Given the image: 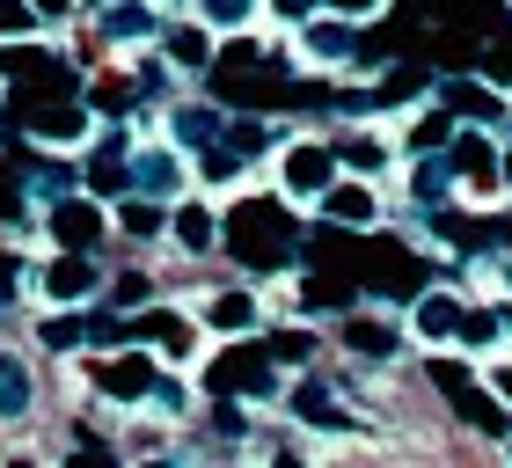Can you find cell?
<instances>
[{"instance_id": "cell-1", "label": "cell", "mask_w": 512, "mask_h": 468, "mask_svg": "<svg viewBox=\"0 0 512 468\" xmlns=\"http://www.w3.org/2000/svg\"><path fill=\"white\" fill-rule=\"evenodd\" d=\"M227 256H242L249 271H278L293 256V220L278 213L271 198H249V205H235V220H227Z\"/></svg>"}, {"instance_id": "cell-2", "label": "cell", "mask_w": 512, "mask_h": 468, "mask_svg": "<svg viewBox=\"0 0 512 468\" xmlns=\"http://www.w3.org/2000/svg\"><path fill=\"white\" fill-rule=\"evenodd\" d=\"M337 183V147H322V139H293L286 154H278V191L293 205H322V191Z\"/></svg>"}, {"instance_id": "cell-3", "label": "cell", "mask_w": 512, "mask_h": 468, "mask_svg": "<svg viewBox=\"0 0 512 468\" xmlns=\"http://www.w3.org/2000/svg\"><path fill=\"white\" fill-rule=\"evenodd\" d=\"M271 366H278L271 344H227L205 381H213L220 403H235V395H271Z\"/></svg>"}, {"instance_id": "cell-4", "label": "cell", "mask_w": 512, "mask_h": 468, "mask_svg": "<svg viewBox=\"0 0 512 468\" xmlns=\"http://www.w3.org/2000/svg\"><path fill=\"white\" fill-rule=\"evenodd\" d=\"M447 169H454L461 183H469L476 198H491L505 161H498V147H491V132H483V125H461V132L447 139Z\"/></svg>"}, {"instance_id": "cell-5", "label": "cell", "mask_w": 512, "mask_h": 468, "mask_svg": "<svg viewBox=\"0 0 512 468\" xmlns=\"http://www.w3.org/2000/svg\"><path fill=\"white\" fill-rule=\"evenodd\" d=\"M154 381H161V359H154V344H139V351H125V359L96 366V388L110 395V403H147V395H154Z\"/></svg>"}, {"instance_id": "cell-6", "label": "cell", "mask_w": 512, "mask_h": 468, "mask_svg": "<svg viewBox=\"0 0 512 468\" xmlns=\"http://www.w3.org/2000/svg\"><path fill=\"white\" fill-rule=\"evenodd\" d=\"M22 125H30L44 147H81V139L96 132V117H88L74 96H52V103H30V110H22Z\"/></svg>"}, {"instance_id": "cell-7", "label": "cell", "mask_w": 512, "mask_h": 468, "mask_svg": "<svg viewBox=\"0 0 512 468\" xmlns=\"http://www.w3.org/2000/svg\"><path fill=\"white\" fill-rule=\"evenodd\" d=\"M37 293L52 300V308H81V300L96 293V264H88V249L52 256V264H44V278H37Z\"/></svg>"}, {"instance_id": "cell-8", "label": "cell", "mask_w": 512, "mask_h": 468, "mask_svg": "<svg viewBox=\"0 0 512 468\" xmlns=\"http://www.w3.org/2000/svg\"><path fill=\"white\" fill-rule=\"evenodd\" d=\"M300 52H308L315 66L359 59V22H344V15H308V22H300Z\"/></svg>"}, {"instance_id": "cell-9", "label": "cell", "mask_w": 512, "mask_h": 468, "mask_svg": "<svg viewBox=\"0 0 512 468\" xmlns=\"http://www.w3.org/2000/svg\"><path fill=\"white\" fill-rule=\"evenodd\" d=\"M132 191L139 198H183V154L176 147H139L132 154Z\"/></svg>"}, {"instance_id": "cell-10", "label": "cell", "mask_w": 512, "mask_h": 468, "mask_svg": "<svg viewBox=\"0 0 512 468\" xmlns=\"http://www.w3.org/2000/svg\"><path fill=\"white\" fill-rule=\"evenodd\" d=\"M461 300L454 293H417V308H410V330H417V344H447L454 330H461Z\"/></svg>"}, {"instance_id": "cell-11", "label": "cell", "mask_w": 512, "mask_h": 468, "mask_svg": "<svg viewBox=\"0 0 512 468\" xmlns=\"http://www.w3.org/2000/svg\"><path fill=\"white\" fill-rule=\"evenodd\" d=\"M132 337H139V344H154L161 359H191V351H198V330H191V315H176V308L147 315V322H139Z\"/></svg>"}, {"instance_id": "cell-12", "label": "cell", "mask_w": 512, "mask_h": 468, "mask_svg": "<svg viewBox=\"0 0 512 468\" xmlns=\"http://www.w3.org/2000/svg\"><path fill=\"white\" fill-rule=\"evenodd\" d=\"M52 242L59 249H96L103 242V213H96V205H81V198H59L52 205Z\"/></svg>"}, {"instance_id": "cell-13", "label": "cell", "mask_w": 512, "mask_h": 468, "mask_svg": "<svg viewBox=\"0 0 512 468\" xmlns=\"http://www.w3.org/2000/svg\"><path fill=\"white\" fill-rule=\"evenodd\" d=\"M161 52H169V66H183V74L213 66V22H169V30H161Z\"/></svg>"}, {"instance_id": "cell-14", "label": "cell", "mask_w": 512, "mask_h": 468, "mask_svg": "<svg viewBox=\"0 0 512 468\" xmlns=\"http://www.w3.org/2000/svg\"><path fill=\"white\" fill-rule=\"evenodd\" d=\"M322 220H337V227H374V220H381V198L366 191V183H330V191H322Z\"/></svg>"}, {"instance_id": "cell-15", "label": "cell", "mask_w": 512, "mask_h": 468, "mask_svg": "<svg viewBox=\"0 0 512 468\" xmlns=\"http://www.w3.org/2000/svg\"><path fill=\"white\" fill-rule=\"evenodd\" d=\"M198 322H205V330H220V337H249L256 330V293H213L198 308Z\"/></svg>"}, {"instance_id": "cell-16", "label": "cell", "mask_w": 512, "mask_h": 468, "mask_svg": "<svg viewBox=\"0 0 512 468\" xmlns=\"http://www.w3.org/2000/svg\"><path fill=\"white\" fill-rule=\"evenodd\" d=\"M30 366L15 359V351H0V425H22V417H30Z\"/></svg>"}, {"instance_id": "cell-17", "label": "cell", "mask_w": 512, "mask_h": 468, "mask_svg": "<svg viewBox=\"0 0 512 468\" xmlns=\"http://www.w3.org/2000/svg\"><path fill=\"white\" fill-rule=\"evenodd\" d=\"M169 234H176L183 256H213V249H220V227H213V213H205V205H176Z\"/></svg>"}, {"instance_id": "cell-18", "label": "cell", "mask_w": 512, "mask_h": 468, "mask_svg": "<svg viewBox=\"0 0 512 468\" xmlns=\"http://www.w3.org/2000/svg\"><path fill=\"white\" fill-rule=\"evenodd\" d=\"M96 30H103V44H132V37H161V22L147 8H132V0H118V8H96Z\"/></svg>"}, {"instance_id": "cell-19", "label": "cell", "mask_w": 512, "mask_h": 468, "mask_svg": "<svg viewBox=\"0 0 512 468\" xmlns=\"http://www.w3.org/2000/svg\"><path fill=\"white\" fill-rule=\"evenodd\" d=\"M293 417H300V425H315V432H344V410H337V395L322 388V381H300Z\"/></svg>"}, {"instance_id": "cell-20", "label": "cell", "mask_w": 512, "mask_h": 468, "mask_svg": "<svg viewBox=\"0 0 512 468\" xmlns=\"http://www.w3.org/2000/svg\"><path fill=\"white\" fill-rule=\"evenodd\" d=\"M447 110H461V117H469V125H491V117H498V81H447Z\"/></svg>"}, {"instance_id": "cell-21", "label": "cell", "mask_w": 512, "mask_h": 468, "mask_svg": "<svg viewBox=\"0 0 512 468\" xmlns=\"http://www.w3.org/2000/svg\"><path fill=\"white\" fill-rule=\"evenodd\" d=\"M118 227L132 234V242H154V234L169 227V220H161V198H139V191H125V198H118Z\"/></svg>"}, {"instance_id": "cell-22", "label": "cell", "mask_w": 512, "mask_h": 468, "mask_svg": "<svg viewBox=\"0 0 512 468\" xmlns=\"http://www.w3.org/2000/svg\"><path fill=\"white\" fill-rule=\"evenodd\" d=\"M169 132L183 139V147H213V139H220L227 125H220V117L205 110V103H183V110H169Z\"/></svg>"}, {"instance_id": "cell-23", "label": "cell", "mask_w": 512, "mask_h": 468, "mask_svg": "<svg viewBox=\"0 0 512 468\" xmlns=\"http://www.w3.org/2000/svg\"><path fill=\"white\" fill-rule=\"evenodd\" d=\"M22 183H30V198H44V205L74 198V169H59V161H44V169H22Z\"/></svg>"}, {"instance_id": "cell-24", "label": "cell", "mask_w": 512, "mask_h": 468, "mask_svg": "<svg viewBox=\"0 0 512 468\" xmlns=\"http://www.w3.org/2000/svg\"><path fill=\"white\" fill-rule=\"evenodd\" d=\"M256 8H264V0H198V15L213 22V30H249Z\"/></svg>"}, {"instance_id": "cell-25", "label": "cell", "mask_w": 512, "mask_h": 468, "mask_svg": "<svg viewBox=\"0 0 512 468\" xmlns=\"http://www.w3.org/2000/svg\"><path fill=\"white\" fill-rule=\"evenodd\" d=\"M344 344H352L359 359H388V351H395V337L381 330V322H344Z\"/></svg>"}, {"instance_id": "cell-26", "label": "cell", "mask_w": 512, "mask_h": 468, "mask_svg": "<svg viewBox=\"0 0 512 468\" xmlns=\"http://www.w3.org/2000/svg\"><path fill=\"white\" fill-rule=\"evenodd\" d=\"M498 337H505L498 308H476V315H461V344H469V351H491Z\"/></svg>"}, {"instance_id": "cell-27", "label": "cell", "mask_w": 512, "mask_h": 468, "mask_svg": "<svg viewBox=\"0 0 512 468\" xmlns=\"http://www.w3.org/2000/svg\"><path fill=\"white\" fill-rule=\"evenodd\" d=\"M271 359H278V366H308V359H315V330H278V337H271Z\"/></svg>"}, {"instance_id": "cell-28", "label": "cell", "mask_w": 512, "mask_h": 468, "mask_svg": "<svg viewBox=\"0 0 512 468\" xmlns=\"http://www.w3.org/2000/svg\"><path fill=\"white\" fill-rule=\"evenodd\" d=\"M81 337H88V330H81L74 315H52V322L37 330V344H44V351H81Z\"/></svg>"}, {"instance_id": "cell-29", "label": "cell", "mask_w": 512, "mask_h": 468, "mask_svg": "<svg viewBox=\"0 0 512 468\" xmlns=\"http://www.w3.org/2000/svg\"><path fill=\"white\" fill-rule=\"evenodd\" d=\"M147 300H154V278L147 271H125L118 286H110V308H147Z\"/></svg>"}, {"instance_id": "cell-30", "label": "cell", "mask_w": 512, "mask_h": 468, "mask_svg": "<svg viewBox=\"0 0 512 468\" xmlns=\"http://www.w3.org/2000/svg\"><path fill=\"white\" fill-rule=\"evenodd\" d=\"M337 161H352V169H381L388 147H381V139H337Z\"/></svg>"}, {"instance_id": "cell-31", "label": "cell", "mask_w": 512, "mask_h": 468, "mask_svg": "<svg viewBox=\"0 0 512 468\" xmlns=\"http://www.w3.org/2000/svg\"><path fill=\"white\" fill-rule=\"evenodd\" d=\"M30 22H44V15H37V0H0V37H22Z\"/></svg>"}, {"instance_id": "cell-32", "label": "cell", "mask_w": 512, "mask_h": 468, "mask_svg": "<svg viewBox=\"0 0 512 468\" xmlns=\"http://www.w3.org/2000/svg\"><path fill=\"white\" fill-rule=\"evenodd\" d=\"M147 410H154V417H183V410H191V395H183L176 381H154V395H147Z\"/></svg>"}, {"instance_id": "cell-33", "label": "cell", "mask_w": 512, "mask_h": 468, "mask_svg": "<svg viewBox=\"0 0 512 468\" xmlns=\"http://www.w3.org/2000/svg\"><path fill=\"white\" fill-rule=\"evenodd\" d=\"M330 15H344V22H374L381 15V0H322Z\"/></svg>"}, {"instance_id": "cell-34", "label": "cell", "mask_w": 512, "mask_h": 468, "mask_svg": "<svg viewBox=\"0 0 512 468\" xmlns=\"http://www.w3.org/2000/svg\"><path fill=\"white\" fill-rule=\"evenodd\" d=\"M22 191H30V183H15V176H0V220H22Z\"/></svg>"}, {"instance_id": "cell-35", "label": "cell", "mask_w": 512, "mask_h": 468, "mask_svg": "<svg viewBox=\"0 0 512 468\" xmlns=\"http://www.w3.org/2000/svg\"><path fill=\"white\" fill-rule=\"evenodd\" d=\"M264 8H271L278 22H308V15L322 8V0H264Z\"/></svg>"}, {"instance_id": "cell-36", "label": "cell", "mask_w": 512, "mask_h": 468, "mask_svg": "<svg viewBox=\"0 0 512 468\" xmlns=\"http://www.w3.org/2000/svg\"><path fill=\"white\" fill-rule=\"evenodd\" d=\"M15 293H22V264H15L8 249H0V300H15Z\"/></svg>"}, {"instance_id": "cell-37", "label": "cell", "mask_w": 512, "mask_h": 468, "mask_svg": "<svg viewBox=\"0 0 512 468\" xmlns=\"http://www.w3.org/2000/svg\"><path fill=\"white\" fill-rule=\"evenodd\" d=\"M491 388H498V395H505V403H512V359H505V366L491 373Z\"/></svg>"}, {"instance_id": "cell-38", "label": "cell", "mask_w": 512, "mask_h": 468, "mask_svg": "<svg viewBox=\"0 0 512 468\" xmlns=\"http://www.w3.org/2000/svg\"><path fill=\"white\" fill-rule=\"evenodd\" d=\"M498 322H505V330H512V300H498Z\"/></svg>"}, {"instance_id": "cell-39", "label": "cell", "mask_w": 512, "mask_h": 468, "mask_svg": "<svg viewBox=\"0 0 512 468\" xmlns=\"http://www.w3.org/2000/svg\"><path fill=\"white\" fill-rule=\"evenodd\" d=\"M505 183H512V154H505Z\"/></svg>"}, {"instance_id": "cell-40", "label": "cell", "mask_w": 512, "mask_h": 468, "mask_svg": "<svg viewBox=\"0 0 512 468\" xmlns=\"http://www.w3.org/2000/svg\"><path fill=\"white\" fill-rule=\"evenodd\" d=\"M505 439H512V425H505Z\"/></svg>"}]
</instances>
